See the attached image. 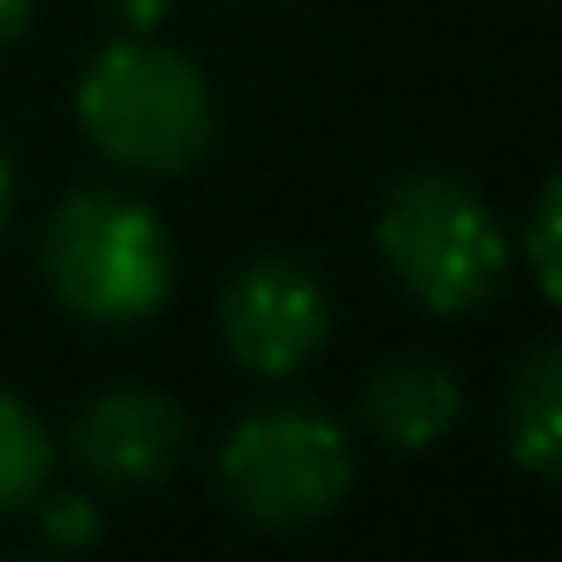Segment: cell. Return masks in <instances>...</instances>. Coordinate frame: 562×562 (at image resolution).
Segmentation results:
<instances>
[{
    "label": "cell",
    "instance_id": "1",
    "mask_svg": "<svg viewBox=\"0 0 562 562\" xmlns=\"http://www.w3.org/2000/svg\"><path fill=\"white\" fill-rule=\"evenodd\" d=\"M74 106H80L87 139L113 166L159 172V179L199 166L218 126L205 74L179 47H159L146 34H120L113 47H100L80 74Z\"/></svg>",
    "mask_w": 562,
    "mask_h": 562
},
{
    "label": "cell",
    "instance_id": "2",
    "mask_svg": "<svg viewBox=\"0 0 562 562\" xmlns=\"http://www.w3.org/2000/svg\"><path fill=\"white\" fill-rule=\"evenodd\" d=\"M41 265L54 299L87 325H139L172 299L166 225L106 186H80L54 205L41 232Z\"/></svg>",
    "mask_w": 562,
    "mask_h": 562
},
{
    "label": "cell",
    "instance_id": "3",
    "mask_svg": "<svg viewBox=\"0 0 562 562\" xmlns=\"http://www.w3.org/2000/svg\"><path fill=\"white\" fill-rule=\"evenodd\" d=\"M378 251L391 278L437 318H463L496 299L509 271V238L483 192L457 172H411L378 205Z\"/></svg>",
    "mask_w": 562,
    "mask_h": 562
},
{
    "label": "cell",
    "instance_id": "4",
    "mask_svg": "<svg viewBox=\"0 0 562 562\" xmlns=\"http://www.w3.org/2000/svg\"><path fill=\"white\" fill-rule=\"evenodd\" d=\"M351 437L338 417L312 404H265L245 411L218 450V483L232 509L258 529H305L325 522L351 496Z\"/></svg>",
    "mask_w": 562,
    "mask_h": 562
},
{
    "label": "cell",
    "instance_id": "5",
    "mask_svg": "<svg viewBox=\"0 0 562 562\" xmlns=\"http://www.w3.org/2000/svg\"><path fill=\"white\" fill-rule=\"evenodd\" d=\"M218 331H225V351L251 378H292L331 338V292L318 285L312 265H299L285 251H265L225 278Z\"/></svg>",
    "mask_w": 562,
    "mask_h": 562
},
{
    "label": "cell",
    "instance_id": "6",
    "mask_svg": "<svg viewBox=\"0 0 562 562\" xmlns=\"http://www.w3.org/2000/svg\"><path fill=\"white\" fill-rule=\"evenodd\" d=\"M186 443V411L146 384H113L74 417V463L106 490H159L179 470Z\"/></svg>",
    "mask_w": 562,
    "mask_h": 562
},
{
    "label": "cell",
    "instance_id": "7",
    "mask_svg": "<svg viewBox=\"0 0 562 562\" xmlns=\"http://www.w3.org/2000/svg\"><path fill=\"white\" fill-rule=\"evenodd\" d=\"M364 430L391 450H437L457 417H463V384L443 358H417V351H397L371 371L364 384Z\"/></svg>",
    "mask_w": 562,
    "mask_h": 562
},
{
    "label": "cell",
    "instance_id": "8",
    "mask_svg": "<svg viewBox=\"0 0 562 562\" xmlns=\"http://www.w3.org/2000/svg\"><path fill=\"white\" fill-rule=\"evenodd\" d=\"M503 430H509V457L529 476H542V483L562 476V351L555 345H529L522 371L509 378Z\"/></svg>",
    "mask_w": 562,
    "mask_h": 562
},
{
    "label": "cell",
    "instance_id": "9",
    "mask_svg": "<svg viewBox=\"0 0 562 562\" xmlns=\"http://www.w3.org/2000/svg\"><path fill=\"white\" fill-rule=\"evenodd\" d=\"M47 470H54V443L41 417L14 391H0V516L34 509V496L47 490Z\"/></svg>",
    "mask_w": 562,
    "mask_h": 562
},
{
    "label": "cell",
    "instance_id": "10",
    "mask_svg": "<svg viewBox=\"0 0 562 562\" xmlns=\"http://www.w3.org/2000/svg\"><path fill=\"white\" fill-rule=\"evenodd\" d=\"M555 212H562V186L549 179L542 199H536V218H529V265H536V292L555 299L562 292V258H555Z\"/></svg>",
    "mask_w": 562,
    "mask_h": 562
},
{
    "label": "cell",
    "instance_id": "11",
    "mask_svg": "<svg viewBox=\"0 0 562 562\" xmlns=\"http://www.w3.org/2000/svg\"><path fill=\"white\" fill-rule=\"evenodd\" d=\"M41 529H47V542H93V536H100V516H93V503H80V496H54V503L41 509Z\"/></svg>",
    "mask_w": 562,
    "mask_h": 562
},
{
    "label": "cell",
    "instance_id": "12",
    "mask_svg": "<svg viewBox=\"0 0 562 562\" xmlns=\"http://www.w3.org/2000/svg\"><path fill=\"white\" fill-rule=\"evenodd\" d=\"M106 14L120 34H153L166 21V0H106Z\"/></svg>",
    "mask_w": 562,
    "mask_h": 562
},
{
    "label": "cell",
    "instance_id": "13",
    "mask_svg": "<svg viewBox=\"0 0 562 562\" xmlns=\"http://www.w3.org/2000/svg\"><path fill=\"white\" fill-rule=\"evenodd\" d=\"M27 21H34V0H0V47L21 41V34H27Z\"/></svg>",
    "mask_w": 562,
    "mask_h": 562
},
{
    "label": "cell",
    "instance_id": "14",
    "mask_svg": "<svg viewBox=\"0 0 562 562\" xmlns=\"http://www.w3.org/2000/svg\"><path fill=\"white\" fill-rule=\"evenodd\" d=\"M8 212H14V166L0 153V232H8Z\"/></svg>",
    "mask_w": 562,
    "mask_h": 562
}]
</instances>
